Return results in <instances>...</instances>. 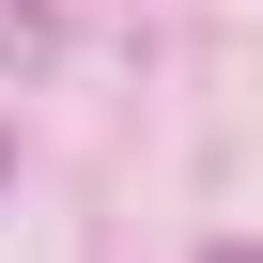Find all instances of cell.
I'll return each instance as SVG.
<instances>
[{"label":"cell","mask_w":263,"mask_h":263,"mask_svg":"<svg viewBox=\"0 0 263 263\" xmlns=\"http://www.w3.org/2000/svg\"><path fill=\"white\" fill-rule=\"evenodd\" d=\"M201 263H263V248H201Z\"/></svg>","instance_id":"6da1fadb"}]
</instances>
